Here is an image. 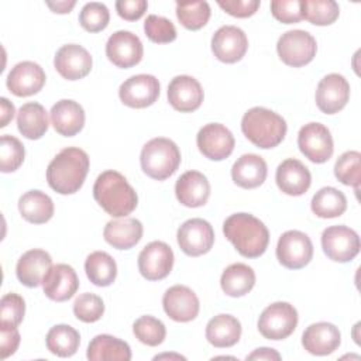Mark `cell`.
Here are the masks:
<instances>
[{"label": "cell", "mask_w": 361, "mask_h": 361, "mask_svg": "<svg viewBox=\"0 0 361 361\" xmlns=\"http://www.w3.org/2000/svg\"><path fill=\"white\" fill-rule=\"evenodd\" d=\"M275 180L281 192L289 196H302L312 183V175L307 166L295 158H288L276 168Z\"/></svg>", "instance_id": "obj_24"}, {"label": "cell", "mask_w": 361, "mask_h": 361, "mask_svg": "<svg viewBox=\"0 0 361 361\" xmlns=\"http://www.w3.org/2000/svg\"><path fill=\"white\" fill-rule=\"evenodd\" d=\"M196 144L206 158L212 161H223L231 155L235 141L233 133L226 126L210 123L199 130Z\"/></svg>", "instance_id": "obj_14"}, {"label": "cell", "mask_w": 361, "mask_h": 361, "mask_svg": "<svg viewBox=\"0 0 361 361\" xmlns=\"http://www.w3.org/2000/svg\"><path fill=\"white\" fill-rule=\"evenodd\" d=\"M300 152L314 164H323L333 155L334 145L329 128L322 123L305 124L298 134Z\"/></svg>", "instance_id": "obj_9"}, {"label": "cell", "mask_w": 361, "mask_h": 361, "mask_svg": "<svg viewBox=\"0 0 361 361\" xmlns=\"http://www.w3.org/2000/svg\"><path fill=\"white\" fill-rule=\"evenodd\" d=\"M18 210L28 223L44 224L54 216V202L41 190H28L18 199Z\"/></svg>", "instance_id": "obj_32"}, {"label": "cell", "mask_w": 361, "mask_h": 361, "mask_svg": "<svg viewBox=\"0 0 361 361\" xmlns=\"http://www.w3.org/2000/svg\"><path fill=\"white\" fill-rule=\"evenodd\" d=\"M45 79V72L38 63L32 61H23L11 68L6 83L13 94L27 97L38 93L44 87Z\"/></svg>", "instance_id": "obj_20"}, {"label": "cell", "mask_w": 361, "mask_h": 361, "mask_svg": "<svg viewBox=\"0 0 361 361\" xmlns=\"http://www.w3.org/2000/svg\"><path fill=\"white\" fill-rule=\"evenodd\" d=\"M25 313V302L17 293H6L0 302V324L17 327Z\"/></svg>", "instance_id": "obj_46"}, {"label": "cell", "mask_w": 361, "mask_h": 361, "mask_svg": "<svg viewBox=\"0 0 361 361\" xmlns=\"http://www.w3.org/2000/svg\"><path fill=\"white\" fill-rule=\"evenodd\" d=\"M89 157L78 147H68L59 151L47 168V182L61 195L76 193L89 172Z\"/></svg>", "instance_id": "obj_1"}, {"label": "cell", "mask_w": 361, "mask_h": 361, "mask_svg": "<svg viewBox=\"0 0 361 361\" xmlns=\"http://www.w3.org/2000/svg\"><path fill=\"white\" fill-rule=\"evenodd\" d=\"M78 288V275L68 264L52 265L42 281L45 296L54 302H65L71 299L76 293Z\"/></svg>", "instance_id": "obj_22"}, {"label": "cell", "mask_w": 361, "mask_h": 361, "mask_svg": "<svg viewBox=\"0 0 361 361\" xmlns=\"http://www.w3.org/2000/svg\"><path fill=\"white\" fill-rule=\"evenodd\" d=\"M49 116L52 127L63 137L76 135L85 126V110L75 100L62 99L56 102L52 106Z\"/></svg>", "instance_id": "obj_26"}, {"label": "cell", "mask_w": 361, "mask_h": 361, "mask_svg": "<svg viewBox=\"0 0 361 361\" xmlns=\"http://www.w3.org/2000/svg\"><path fill=\"white\" fill-rule=\"evenodd\" d=\"M140 164L144 173L149 178L165 180L178 171L180 165V151L172 140L157 137L142 147Z\"/></svg>", "instance_id": "obj_5"}, {"label": "cell", "mask_w": 361, "mask_h": 361, "mask_svg": "<svg viewBox=\"0 0 361 361\" xmlns=\"http://www.w3.org/2000/svg\"><path fill=\"white\" fill-rule=\"evenodd\" d=\"M144 47L141 39L131 31L113 32L106 44V56L117 68H131L141 62Z\"/></svg>", "instance_id": "obj_13"}, {"label": "cell", "mask_w": 361, "mask_h": 361, "mask_svg": "<svg viewBox=\"0 0 361 361\" xmlns=\"http://www.w3.org/2000/svg\"><path fill=\"white\" fill-rule=\"evenodd\" d=\"M341 343L338 327L327 322L313 323L302 334V345L313 355H329L334 353Z\"/></svg>", "instance_id": "obj_23"}, {"label": "cell", "mask_w": 361, "mask_h": 361, "mask_svg": "<svg viewBox=\"0 0 361 361\" xmlns=\"http://www.w3.org/2000/svg\"><path fill=\"white\" fill-rule=\"evenodd\" d=\"M179 358V360H185V357L182 355H178V354H162V355H157L154 357V360H158V358Z\"/></svg>", "instance_id": "obj_54"}, {"label": "cell", "mask_w": 361, "mask_h": 361, "mask_svg": "<svg viewBox=\"0 0 361 361\" xmlns=\"http://www.w3.org/2000/svg\"><path fill=\"white\" fill-rule=\"evenodd\" d=\"M217 4L230 16L245 18L259 8V0H219Z\"/></svg>", "instance_id": "obj_48"}, {"label": "cell", "mask_w": 361, "mask_h": 361, "mask_svg": "<svg viewBox=\"0 0 361 361\" xmlns=\"http://www.w3.org/2000/svg\"><path fill=\"white\" fill-rule=\"evenodd\" d=\"M147 7H148V3L145 0H118V1H116L117 14L127 21L140 20L144 16V13L147 11Z\"/></svg>", "instance_id": "obj_49"}, {"label": "cell", "mask_w": 361, "mask_h": 361, "mask_svg": "<svg viewBox=\"0 0 361 361\" xmlns=\"http://www.w3.org/2000/svg\"><path fill=\"white\" fill-rule=\"evenodd\" d=\"M257 326L265 338L275 341L283 340L295 331L298 312L288 302H275L262 310Z\"/></svg>", "instance_id": "obj_6"}, {"label": "cell", "mask_w": 361, "mask_h": 361, "mask_svg": "<svg viewBox=\"0 0 361 361\" xmlns=\"http://www.w3.org/2000/svg\"><path fill=\"white\" fill-rule=\"evenodd\" d=\"M93 197L111 217H126L133 213L138 203L134 188L124 175L117 171L102 172L93 185Z\"/></svg>", "instance_id": "obj_3"}, {"label": "cell", "mask_w": 361, "mask_h": 361, "mask_svg": "<svg viewBox=\"0 0 361 361\" xmlns=\"http://www.w3.org/2000/svg\"><path fill=\"white\" fill-rule=\"evenodd\" d=\"M271 13L275 20L283 24H295L303 20L302 0H274L271 1Z\"/></svg>", "instance_id": "obj_47"}, {"label": "cell", "mask_w": 361, "mask_h": 361, "mask_svg": "<svg viewBox=\"0 0 361 361\" xmlns=\"http://www.w3.org/2000/svg\"><path fill=\"white\" fill-rule=\"evenodd\" d=\"M85 271L89 281L96 286H109L117 276L116 261L104 251H94L89 254L85 261Z\"/></svg>", "instance_id": "obj_36"}, {"label": "cell", "mask_w": 361, "mask_h": 361, "mask_svg": "<svg viewBox=\"0 0 361 361\" xmlns=\"http://www.w3.org/2000/svg\"><path fill=\"white\" fill-rule=\"evenodd\" d=\"M175 195L180 204L186 207H200L210 196V183L199 171H188L176 180Z\"/></svg>", "instance_id": "obj_27"}, {"label": "cell", "mask_w": 361, "mask_h": 361, "mask_svg": "<svg viewBox=\"0 0 361 361\" xmlns=\"http://www.w3.org/2000/svg\"><path fill=\"white\" fill-rule=\"evenodd\" d=\"M24 145L21 141L13 135H1L0 144V169L4 173L17 171L24 161Z\"/></svg>", "instance_id": "obj_42"}, {"label": "cell", "mask_w": 361, "mask_h": 361, "mask_svg": "<svg viewBox=\"0 0 361 361\" xmlns=\"http://www.w3.org/2000/svg\"><path fill=\"white\" fill-rule=\"evenodd\" d=\"M173 267V252L164 241H151L138 255L140 274L148 281L166 278Z\"/></svg>", "instance_id": "obj_15"}, {"label": "cell", "mask_w": 361, "mask_h": 361, "mask_svg": "<svg viewBox=\"0 0 361 361\" xmlns=\"http://www.w3.org/2000/svg\"><path fill=\"white\" fill-rule=\"evenodd\" d=\"M276 51L283 63L300 68L313 61L317 52V44L314 37L307 31L290 30L279 37Z\"/></svg>", "instance_id": "obj_7"}, {"label": "cell", "mask_w": 361, "mask_h": 361, "mask_svg": "<svg viewBox=\"0 0 361 361\" xmlns=\"http://www.w3.org/2000/svg\"><path fill=\"white\" fill-rule=\"evenodd\" d=\"M286 121L278 113L265 107H252L241 118V131L255 147L268 149L282 142L286 135Z\"/></svg>", "instance_id": "obj_4"}, {"label": "cell", "mask_w": 361, "mask_h": 361, "mask_svg": "<svg viewBox=\"0 0 361 361\" xmlns=\"http://www.w3.org/2000/svg\"><path fill=\"white\" fill-rule=\"evenodd\" d=\"M180 250L189 257H199L209 252L214 244V231L212 224L203 219L186 220L176 233Z\"/></svg>", "instance_id": "obj_11"}, {"label": "cell", "mask_w": 361, "mask_h": 361, "mask_svg": "<svg viewBox=\"0 0 361 361\" xmlns=\"http://www.w3.org/2000/svg\"><path fill=\"white\" fill-rule=\"evenodd\" d=\"M144 31L149 41L157 44H168L176 39V28L171 20L149 14L144 23Z\"/></svg>", "instance_id": "obj_45"}, {"label": "cell", "mask_w": 361, "mask_h": 361, "mask_svg": "<svg viewBox=\"0 0 361 361\" xmlns=\"http://www.w3.org/2000/svg\"><path fill=\"white\" fill-rule=\"evenodd\" d=\"M86 357L90 361H128L131 350L126 341L114 336L99 334L89 343Z\"/></svg>", "instance_id": "obj_31"}, {"label": "cell", "mask_w": 361, "mask_h": 361, "mask_svg": "<svg viewBox=\"0 0 361 361\" xmlns=\"http://www.w3.org/2000/svg\"><path fill=\"white\" fill-rule=\"evenodd\" d=\"M47 348L58 357H72L80 344V336L69 324H56L49 329L45 337Z\"/></svg>", "instance_id": "obj_37"}, {"label": "cell", "mask_w": 361, "mask_h": 361, "mask_svg": "<svg viewBox=\"0 0 361 361\" xmlns=\"http://www.w3.org/2000/svg\"><path fill=\"white\" fill-rule=\"evenodd\" d=\"M76 1L72 0V1H56V3H52V1H47V6L54 11V13H58V14H66L69 13L73 7H75Z\"/></svg>", "instance_id": "obj_53"}, {"label": "cell", "mask_w": 361, "mask_h": 361, "mask_svg": "<svg viewBox=\"0 0 361 361\" xmlns=\"http://www.w3.org/2000/svg\"><path fill=\"white\" fill-rule=\"evenodd\" d=\"M20 344V333L17 327L0 324V357L6 360L13 355Z\"/></svg>", "instance_id": "obj_50"}, {"label": "cell", "mask_w": 361, "mask_h": 361, "mask_svg": "<svg viewBox=\"0 0 361 361\" xmlns=\"http://www.w3.org/2000/svg\"><path fill=\"white\" fill-rule=\"evenodd\" d=\"M51 267V255L44 250L34 248L20 257L16 267V275L24 286L37 288L42 285V281Z\"/></svg>", "instance_id": "obj_25"}, {"label": "cell", "mask_w": 361, "mask_h": 361, "mask_svg": "<svg viewBox=\"0 0 361 361\" xmlns=\"http://www.w3.org/2000/svg\"><path fill=\"white\" fill-rule=\"evenodd\" d=\"M360 247L358 234L347 226H331L322 234V248L331 261L348 262L358 255Z\"/></svg>", "instance_id": "obj_10"}, {"label": "cell", "mask_w": 361, "mask_h": 361, "mask_svg": "<svg viewBox=\"0 0 361 361\" xmlns=\"http://www.w3.org/2000/svg\"><path fill=\"white\" fill-rule=\"evenodd\" d=\"M223 233L234 248L245 258L261 257L269 243L267 226L250 213H235L223 223Z\"/></svg>", "instance_id": "obj_2"}, {"label": "cell", "mask_w": 361, "mask_h": 361, "mask_svg": "<svg viewBox=\"0 0 361 361\" xmlns=\"http://www.w3.org/2000/svg\"><path fill=\"white\" fill-rule=\"evenodd\" d=\"M93 59L87 49L78 44L62 45L54 58L56 72L68 80H79L89 75Z\"/></svg>", "instance_id": "obj_18"}, {"label": "cell", "mask_w": 361, "mask_h": 361, "mask_svg": "<svg viewBox=\"0 0 361 361\" xmlns=\"http://www.w3.org/2000/svg\"><path fill=\"white\" fill-rule=\"evenodd\" d=\"M110 21L109 8L99 1L86 3L79 13V24L89 32L103 31Z\"/></svg>", "instance_id": "obj_43"}, {"label": "cell", "mask_w": 361, "mask_h": 361, "mask_svg": "<svg viewBox=\"0 0 361 361\" xmlns=\"http://www.w3.org/2000/svg\"><path fill=\"white\" fill-rule=\"evenodd\" d=\"M210 6L207 1H178L176 17L180 24L192 31L203 28L210 18Z\"/></svg>", "instance_id": "obj_39"}, {"label": "cell", "mask_w": 361, "mask_h": 361, "mask_svg": "<svg viewBox=\"0 0 361 361\" xmlns=\"http://www.w3.org/2000/svg\"><path fill=\"white\" fill-rule=\"evenodd\" d=\"M17 128L28 140H39L48 130V113L37 102L25 103L17 113Z\"/></svg>", "instance_id": "obj_33"}, {"label": "cell", "mask_w": 361, "mask_h": 361, "mask_svg": "<svg viewBox=\"0 0 361 361\" xmlns=\"http://www.w3.org/2000/svg\"><path fill=\"white\" fill-rule=\"evenodd\" d=\"M314 99L322 113L336 114L350 99V83L343 75L329 73L319 82Z\"/></svg>", "instance_id": "obj_16"}, {"label": "cell", "mask_w": 361, "mask_h": 361, "mask_svg": "<svg viewBox=\"0 0 361 361\" xmlns=\"http://www.w3.org/2000/svg\"><path fill=\"white\" fill-rule=\"evenodd\" d=\"M162 306L168 317L179 323H188L199 314V299L196 293L185 285H173L165 290Z\"/></svg>", "instance_id": "obj_19"}, {"label": "cell", "mask_w": 361, "mask_h": 361, "mask_svg": "<svg viewBox=\"0 0 361 361\" xmlns=\"http://www.w3.org/2000/svg\"><path fill=\"white\" fill-rule=\"evenodd\" d=\"M241 337V323L231 314H217L206 326L207 341L217 348L233 347Z\"/></svg>", "instance_id": "obj_30"}, {"label": "cell", "mask_w": 361, "mask_h": 361, "mask_svg": "<svg viewBox=\"0 0 361 361\" xmlns=\"http://www.w3.org/2000/svg\"><path fill=\"white\" fill-rule=\"evenodd\" d=\"M361 154L358 151H345L338 157L334 165L336 178L347 186L360 188L361 180Z\"/></svg>", "instance_id": "obj_40"}, {"label": "cell", "mask_w": 361, "mask_h": 361, "mask_svg": "<svg viewBox=\"0 0 361 361\" xmlns=\"http://www.w3.org/2000/svg\"><path fill=\"white\" fill-rule=\"evenodd\" d=\"M134 336L149 347L159 345L166 337L165 324L154 316H141L133 324Z\"/></svg>", "instance_id": "obj_41"}, {"label": "cell", "mask_w": 361, "mask_h": 361, "mask_svg": "<svg viewBox=\"0 0 361 361\" xmlns=\"http://www.w3.org/2000/svg\"><path fill=\"white\" fill-rule=\"evenodd\" d=\"M248 49L245 32L235 25H223L212 37V51L224 63H235Z\"/></svg>", "instance_id": "obj_17"}, {"label": "cell", "mask_w": 361, "mask_h": 361, "mask_svg": "<svg viewBox=\"0 0 361 361\" xmlns=\"http://www.w3.org/2000/svg\"><path fill=\"white\" fill-rule=\"evenodd\" d=\"M313 257V244L307 234L299 230L285 231L276 244V258L288 269L306 267Z\"/></svg>", "instance_id": "obj_8"}, {"label": "cell", "mask_w": 361, "mask_h": 361, "mask_svg": "<svg viewBox=\"0 0 361 361\" xmlns=\"http://www.w3.org/2000/svg\"><path fill=\"white\" fill-rule=\"evenodd\" d=\"M310 207L320 219H334L345 212L347 199L341 190L333 186H324L314 193Z\"/></svg>", "instance_id": "obj_35"}, {"label": "cell", "mask_w": 361, "mask_h": 361, "mask_svg": "<svg viewBox=\"0 0 361 361\" xmlns=\"http://www.w3.org/2000/svg\"><path fill=\"white\" fill-rule=\"evenodd\" d=\"M255 285V272L251 267L235 262L228 265L220 278V286L223 292L231 298H240L247 295Z\"/></svg>", "instance_id": "obj_34"}, {"label": "cell", "mask_w": 361, "mask_h": 361, "mask_svg": "<svg viewBox=\"0 0 361 361\" xmlns=\"http://www.w3.org/2000/svg\"><path fill=\"white\" fill-rule=\"evenodd\" d=\"M103 237L107 244L117 250H130L142 237V224L133 217L110 220L103 230Z\"/></svg>", "instance_id": "obj_29"}, {"label": "cell", "mask_w": 361, "mask_h": 361, "mask_svg": "<svg viewBox=\"0 0 361 361\" xmlns=\"http://www.w3.org/2000/svg\"><path fill=\"white\" fill-rule=\"evenodd\" d=\"M267 162L257 154L241 155L231 168V178L234 183L243 189L258 188L267 179Z\"/></svg>", "instance_id": "obj_28"}, {"label": "cell", "mask_w": 361, "mask_h": 361, "mask_svg": "<svg viewBox=\"0 0 361 361\" xmlns=\"http://www.w3.org/2000/svg\"><path fill=\"white\" fill-rule=\"evenodd\" d=\"M159 82L154 75L140 73L120 85L118 97L123 104L133 109H144L154 104L159 97Z\"/></svg>", "instance_id": "obj_12"}, {"label": "cell", "mask_w": 361, "mask_h": 361, "mask_svg": "<svg viewBox=\"0 0 361 361\" xmlns=\"http://www.w3.org/2000/svg\"><path fill=\"white\" fill-rule=\"evenodd\" d=\"M103 313L104 303L94 293H82L73 302V314L83 323H94L102 319Z\"/></svg>", "instance_id": "obj_44"}, {"label": "cell", "mask_w": 361, "mask_h": 361, "mask_svg": "<svg viewBox=\"0 0 361 361\" xmlns=\"http://www.w3.org/2000/svg\"><path fill=\"white\" fill-rule=\"evenodd\" d=\"M247 360H271V361L275 360V361H279L281 360V354L276 350H274V348L261 347V348H257L250 355H247Z\"/></svg>", "instance_id": "obj_51"}, {"label": "cell", "mask_w": 361, "mask_h": 361, "mask_svg": "<svg viewBox=\"0 0 361 361\" xmlns=\"http://www.w3.org/2000/svg\"><path fill=\"white\" fill-rule=\"evenodd\" d=\"M0 106H1L0 127H6L8 124V121L14 117L16 109H14V104L11 102H8V99H6V97L0 99Z\"/></svg>", "instance_id": "obj_52"}, {"label": "cell", "mask_w": 361, "mask_h": 361, "mask_svg": "<svg viewBox=\"0 0 361 361\" xmlns=\"http://www.w3.org/2000/svg\"><path fill=\"white\" fill-rule=\"evenodd\" d=\"M340 14L334 0H302V16L314 25H330Z\"/></svg>", "instance_id": "obj_38"}, {"label": "cell", "mask_w": 361, "mask_h": 361, "mask_svg": "<svg viewBox=\"0 0 361 361\" xmlns=\"http://www.w3.org/2000/svg\"><path fill=\"white\" fill-rule=\"evenodd\" d=\"M203 97L204 94L200 83L192 76H175L168 85V102L180 113H192L197 110Z\"/></svg>", "instance_id": "obj_21"}]
</instances>
